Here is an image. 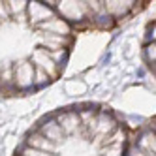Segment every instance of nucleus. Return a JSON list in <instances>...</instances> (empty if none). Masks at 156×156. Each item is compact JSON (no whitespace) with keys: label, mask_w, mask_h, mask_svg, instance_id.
Segmentation results:
<instances>
[{"label":"nucleus","mask_w":156,"mask_h":156,"mask_svg":"<svg viewBox=\"0 0 156 156\" xmlns=\"http://www.w3.org/2000/svg\"><path fill=\"white\" fill-rule=\"evenodd\" d=\"M130 130L105 104H72L32 124L13 156H124Z\"/></svg>","instance_id":"f03ea898"},{"label":"nucleus","mask_w":156,"mask_h":156,"mask_svg":"<svg viewBox=\"0 0 156 156\" xmlns=\"http://www.w3.org/2000/svg\"><path fill=\"white\" fill-rule=\"evenodd\" d=\"M75 32L47 2L0 0V96L36 94L60 79Z\"/></svg>","instance_id":"f257e3e1"},{"label":"nucleus","mask_w":156,"mask_h":156,"mask_svg":"<svg viewBox=\"0 0 156 156\" xmlns=\"http://www.w3.org/2000/svg\"><path fill=\"white\" fill-rule=\"evenodd\" d=\"M73 32H105L143 12L151 0L130 2H47Z\"/></svg>","instance_id":"7ed1b4c3"},{"label":"nucleus","mask_w":156,"mask_h":156,"mask_svg":"<svg viewBox=\"0 0 156 156\" xmlns=\"http://www.w3.org/2000/svg\"><path fill=\"white\" fill-rule=\"evenodd\" d=\"M156 145V133H154V119L147 120L145 124L136 132V136H130L128 147L124 156H156L154 152Z\"/></svg>","instance_id":"20e7f679"}]
</instances>
